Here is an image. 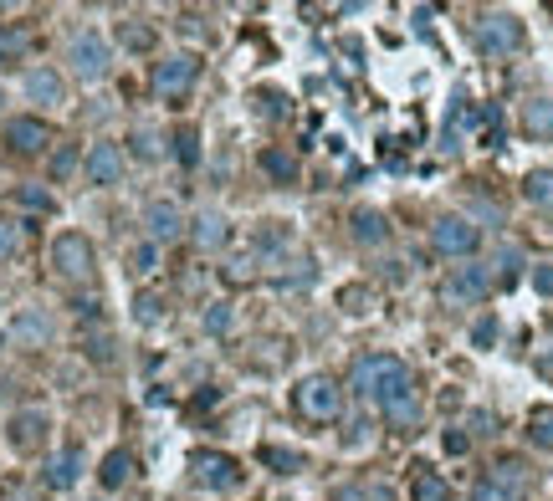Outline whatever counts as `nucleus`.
Masks as SVG:
<instances>
[{
    "label": "nucleus",
    "instance_id": "nucleus-48",
    "mask_svg": "<svg viewBox=\"0 0 553 501\" xmlns=\"http://www.w3.org/2000/svg\"><path fill=\"white\" fill-rule=\"evenodd\" d=\"M0 113H6V87H0Z\"/></svg>",
    "mask_w": 553,
    "mask_h": 501
},
{
    "label": "nucleus",
    "instance_id": "nucleus-23",
    "mask_svg": "<svg viewBox=\"0 0 553 501\" xmlns=\"http://www.w3.org/2000/svg\"><path fill=\"white\" fill-rule=\"evenodd\" d=\"M262 169H267V179H277V185H297V154H287V149H267Z\"/></svg>",
    "mask_w": 553,
    "mask_h": 501
},
{
    "label": "nucleus",
    "instance_id": "nucleus-31",
    "mask_svg": "<svg viewBox=\"0 0 553 501\" xmlns=\"http://www.w3.org/2000/svg\"><path fill=\"white\" fill-rule=\"evenodd\" d=\"M129 271H134V277H154V271H159V246H154V241H139V246L129 251Z\"/></svg>",
    "mask_w": 553,
    "mask_h": 501
},
{
    "label": "nucleus",
    "instance_id": "nucleus-24",
    "mask_svg": "<svg viewBox=\"0 0 553 501\" xmlns=\"http://www.w3.org/2000/svg\"><path fill=\"white\" fill-rule=\"evenodd\" d=\"M410 496H415V501H451V486H446L436 471H425V466H420V476H415Z\"/></svg>",
    "mask_w": 553,
    "mask_h": 501
},
{
    "label": "nucleus",
    "instance_id": "nucleus-14",
    "mask_svg": "<svg viewBox=\"0 0 553 501\" xmlns=\"http://www.w3.org/2000/svg\"><path fill=\"white\" fill-rule=\"evenodd\" d=\"M41 481H47V491H72L82 481V445H62L41 471Z\"/></svg>",
    "mask_w": 553,
    "mask_h": 501
},
{
    "label": "nucleus",
    "instance_id": "nucleus-16",
    "mask_svg": "<svg viewBox=\"0 0 553 501\" xmlns=\"http://www.w3.org/2000/svg\"><path fill=\"white\" fill-rule=\"evenodd\" d=\"M144 225H149V241H154V246H164V241H180L185 215H180V205H175V200H154V205L144 210Z\"/></svg>",
    "mask_w": 553,
    "mask_h": 501
},
{
    "label": "nucleus",
    "instance_id": "nucleus-20",
    "mask_svg": "<svg viewBox=\"0 0 553 501\" xmlns=\"http://www.w3.org/2000/svg\"><path fill=\"white\" fill-rule=\"evenodd\" d=\"M129 476H134V455H129V450H108L103 466H98L103 491H123V486H129Z\"/></svg>",
    "mask_w": 553,
    "mask_h": 501
},
{
    "label": "nucleus",
    "instance_id": "nucleus-1",
    "mask_svg": "<svg viewBox=\"0 0 553 501\" xmlns=\"http://www.w3.org/2000/svg\"><path fill=\"white\" fill-rule=\"evenodd\" d=\"M52 271L67 282V287H82V282H93V271H98V256H93V241L82 236V231H62L52 241Z\"/></svg>",
    "mask_w": 553,
    "mask_h": 501
},
{
    "label": "nucleus",
    "instance_id": "nucleus-32",
    "mask_svg": "<svg viewBox=\"0 0 553 501\" xmlns=\"http://www.w3.org/2000/svg\"><path fill=\"white\" fill-rule=\"evenodd\" d=\"M123 47H129V52H149V47H154V26H144V21H123Z\"/></svg>",
    "mask_w": 553,
    "mask_h": 501
},
{
    "label": "nucleus",
    "instance_id": "nucleus-26",
    "mask_svg": "<svg viewBox=\"0 0 553 501\" xmlns=\"http://www.w3.org/2000/svg\"><path fill=\"white\" fill-rule=\"evenodd\" d=\"M492 486H497V491H507V496L518 501V491H523V461H513V455H507V461H497Z\"/></svg>",
    "mask_w": 553,
    "mask_h": 501
},
{
    "label": "nucleus",
    "instance_id": "nucleus-29",
    "mask_svg": "<svg viewBox=\"0 0 553 501\" xmlns=\"http://www.w3.org/2000/svg\"><path fill=\"white\" fill-rule=\"evenodd\" d=\"M528 440L543 445V450H553V409L548 404H538L533 415H528Z\"/></svg>",
    "mask_w": 553,
    "mask_h": 501
},
{
    "label": "nucleus",
    "instance_id": "nucleus-21",
    "mask_svg": "<svg viewBox=\"0 0 553 501\" xmlns=\"http://www.w3.org/2000/svg\"><path fill=\"white\" fill-rule=\"evenodd\" d=\"M257 455H262V466L277 471V476H297V471L308 466V461H303V450H292V445H262Z\"/></svg>",
    "mask_w": 553,
    "mask_h": 501
},
{
    "label": "nucleus",
    "instance_id": "nucleus-44",
    "mask_svg": "<svg viewBox=\"0 0 553 501\" xmlns=\"http://www.w3.org/2000/svg\"><path fill=\"white\" fill-rule=\"evenodd\" d=\"M472 501H513L507 491H497L492 481H477V491H472Z\"/></svg>",
    "mask_w": 553,
    "mask_h": 501
},
{
    "label": "nucleus",
    "instance_id": "nucleus-10",
    "mask_svg": "<svg viewBox=\"0 0 553 501\" xmlns=\"http://www.w3.org/2000/svg\"><path fill=\"white\" fill-rule=\"evenodd\" d=\"M47 430H52L47 409H16L11 425H6V440H11L16 455H36L41 445H47Z\"/></svg>",
    "mask_w": 553,
    "mask_h": 501
},
{
    "label": "nucleus",
    "instance_id": "nucleus-9",
    "mask_svg": "<svg viewBox=\"0 0 553 501\" xmlns=\"http://www.w3.org/2000/svg\"><path fill=\"white\" fill-rule=\"evenodd\" d=\"M190 476L200 486H210V491H236L241 486V466L231 461V455H221V450H195L190 455Z\"/></svg>",
    "mask_w": 553,
    "mask_h": 501
},
{
    "label": "nucleus",
    "instance_id": "nucleus-42",
    "mask_svg": "<svg viewBox=\"0 0 553 501\" xmlns=\"http://www.w3.org/2000/svg\"><path fill=\"white\" fill-rule=\"evenodd\" d=\"M497 266H502V282H518V266H523V256H518L513 246H507V251L497 256Z\"/></svg>",
    "mask_w": 553,
    "mask_h": 501
},
{
    "label": "nucleus",
    "instance_id": "nucleus-38",
    "mask_svg": "<svg viewBox=\"0 0 553 501\" xmlns=\"http://www.w3.org/2000/svg\"><path fill=\"white\" fill-rule=\"evenodd\" d=\"M221 277H226V282H231V287H246V282H257V271H251V261H246V256H241V261H231V266H226V271H221Z\"/></svg>",
    "mask_w": 553,
    "mask_h": 501
},
{
    "label": "nucleus",
    "instance_id": "nucleus-18",
    "mask_svg": "<svg viewBox=\"0 0 553 501\" xmlns=\"http://www.w3.org/2000/svg\"><path fill=\"white\" fill-rule=\"evenodd\" d=\"M26 98H31V103H62V98H67V82H62L52 67H31V72H26Z\"/></svg>",
    "mask_w": 553,
    "mask_h": 501
},
{
    "label": "nucleus",
    "instance_id": "nucleus-45",
    "mask_svg": "<svg viewBox=\"0 0 553 501\" xmlns=\"http://www.w3.org/2000/svg\"><path fill=\"white\" fill-rule=\"evenodd\" d=\"M466 445H472V440H466L461 430H446V450H451V455H466Z\"/></svg>",
    "mask_w": 553,
    "mask_h": 501
},
{
    "label": "nucleus",
    "instance_id": "nucleus-7",
    "mask_svg": "<svg viewBox=\"0 0 553 501\" xmlns=\"http://www.w3.org/2000/svg\"><path fill=\"white\" fill-rule=\"evenodd\" d=\"M431 246H436L441 256H477L482 231H477L472 220H461V215H441V220L431 225Z\"/></svg>",
    "mask_w": 553,
    "mask_h": 501
},
{
    "label": "nucleus",
    "instance_id": "nucleus-19",
    "mask_svg": "<svg viewBox=\"0 0 553 501\" xmlns=\"http://www.w3.org/2000/svg\"><path fill=\"white\" fill-rule=\"evenodd\" d=\"M349 231H354L359 246H385V241H390V220L379 215V210H354Z\"/></svg>",
    "mask_w": 553,
    "mask_h": 501
},
{
    "label": "nucleus",
    "instance_id": "nucleus-5",
    "mask_svg": "<svg viewBox=\"0 0 553 501\" xmlns=\"http://www.w3.org/2000/svg\"><path fill=\"white\" fill-rule=\"evenodd\" d=\"M297 409H303L308 420L328 425V420H338V409H344V389H338L328 374H313V379L297 384Z\"/></svg>",
    "mask_w": 553,
    "mask_h": 501
},
{
    "label": "nucleus",
    "instance_id": "nucleus-30",
    "mask_svg": "<svg viewBox=\"0 0 553 501\" xmlns=\"http://www.w3.org/2000/svg\"><path fill=\"white\" fill-rule=\"evenodd\" d=\"M169 144H175V159H180L185 169L200 164V133H195V128H175V139H169Z\"/></svg>",
    "mask_w": 553,
    "mask_h": 501
},
{
    "label": "nucleus",
    "instance_id": "nucleus-36",
    "mask_svg": "<svg viewBox=\"0 0 553 501\" xmlns=\"http://www.w3.org/2000/svg\"><path fill=\"white\" fill-rule=\"evenodd\" d=\"M231 317H236V312H231V302H216V307L205 312V333H216V338H221V333H231Z\"/></svg>",
    "mask_w": 553,
    "mask_h": 501
},
{
    "label": "nucleus",
    "instance_id": "nucleus-4",
    "mask_svg": "<svg viewBox=\"0 0 553 501\" xmlns=\"http://www.w3.org/2000/svg\"><path fill=\"white\" fill-rule=\"evenodd\" d=\"M487 292H492V266H482V261L456 266L451 277L441 282V302L446 307H477Z\"/></svg>",
    "mask_w": 553,
    "mask_h": 501
},
{
    "label": "nucleus",
    "instance_id": "nucleus-37",
    "mask_svg": "<svg viewBox=\"0 0 553 501\" xmlns=\"http://www.w3.org/2000/svg\"><path fill=\"white\" fill-rule=\"evenodd\" d=\"M77 164H82V159H77V149H72V144H62V149L52 154V179H67Z\"/></svg>",
    "mask_w": 553,
    "mask_h": 501
},
{
    "label": "nucleus",
    "instance_id": "nucleus-47",
    "mask_svg": "<svg viewBox=\"0 0 553 501\" xmlns=\"http://www.w3.org/2000/svg\"><path fill=\"white\" fill-rule=\"evenodd\" d=\"M338 501H364V496H359V491H344V496H338Z\"/></svg>",
    "mask_w": 553,
    "mask_h": 501
},
{
    "label": "nucleus",
    "instance_id": "nucleus-41",
    "mask_svg": "<svg viewBox=\"0 0 553 501\" xmlns=\"http://www.w3.org/2000/svg\"><path fill=\"white\" fill-rule=\"evenodd\" d=\"M472 343H477V348H492V343H497V317H482V323L472 328Z\"/></svg>",
    "mask_w": 553,
    "mask_h": 501
},
{
    "label": "nucleus",
    "instance_id": "nucleus-2",
    "mask_svg": "<svg viewBox=\"0 0 553 501\" xmlns=\"http://www.w3.org/2000/svg\"><path fill=\"white\" fill-rule=\"evenodd\" d=\"M472 41H477L482 57H507V52L523 47V21L507 16V11H487V16H477Z\"/></svg>",
    "mask_w": 553,
    "mask_h": 501
},
{
    "label": "nucleus",
    "instance_id": "nucleus-28",
    "mask_svg": "<svg viewBox=\"0 0 553 501\" xmlns=\"http://www.w3.org/2000/svg\"><path fill=\"white\" fill-rule=\"evenodd\" d=\"M21 241H26V225L11 220V215H0V261L21 256Z\"/></svg>",
    "mask_w": 553,
    "mask_h": 501
},
{
    "label": "nucleus",
    "instance_id": "nucleus-11",
    "mask_svg": "<svg viewBox=\"0 0 553 501\" xmlns=\"http://www.w3.org/2000/svg\"><path fill=\"white\" fill-rule=\"evenodd\" d=\"M374 399H379V409H385L395 425H415L420 420V404H415V389H410V369H400Z\"/></svg>",
    "mask_w": 553,
    "mask_h": 501
},
{
    "label": "nucleus",
    "instance_id": "nucleus-35",
    "mask_svg": "<svg viewBox=\"0 0 553 501\" xmlns=\"http://www.w3.org/2000/svg\"><path fill=\"white\" fill-rule=\"evenodd\" d=\"M21 52H26V31L0 26V62H11V57H21Z\"/></svg>",
    "mask_w": 553,
    "mask_h": 501
},
{
    "label": "nucleus",
    "instance_id": "nucleus-12",
    "mask_svg": "<svg viewBox=\"0 0 553 501\" xmlns=\"http://www.w3.org/2000/svg\"><path fill=\"white\" fill-rule=\"evenodd\" d=\"M52 343V317L41 312V307H26L11 317V328H6V348H47Z\"/></svg>",
    "mask_w": 553,
    "mask_h": 501
},
{
    "label": "nucleus",
    "instance_id": "nucleus-39",
    "mask_svg": "<svg viewBox=\"0 0 553 501\" xmlns=\"http://www.w3.org/2000/svg\"><path fill=\"white\" fill-rule=\"evenodd\" d=\"M129 144H134V154H139V159H159V139H154L149 128H139V133H134Z\"/></svg>",
    "mask_w": 553,
    "mask_h": 501
},
{
    "label": "nucleus",
    "instance_id": "nucleus-34",
    "mask_svg": "<svg viewBox=\"0 0 553 501\" xmlns=\"http://www.w3.org/2000/svg\"><path fill=\"white\" fill-rule=\"evenodd\" d=\"M251 241H257V251H282L287 246V225H257V236H251Z\"/></svg>",
    "mask_w": 553,
    "mask_h": 501
},
{
    "label": "nucleus",
    "instance_id": "nucleus-46",
    "mask_svg": "<svg viewBox=\"0 0 553 501\" xmlns=\"http://www.w3.org/2000/svg\"><path fill=\"white\" fill-rule=\"evenodd\" d=\"M538 369H543V374L553 379V353H548V358H538Z\"/></svg>",
    "mask_w": 553,
    "mask_h": 501
},
{
    "label": "nucleus",
    "instance_id": "nucleus-8",
    "mask_svg": "<svg viewBox=\"0 0 553 501\" xmlns=\"http://www.w3.org/2000/svg\"><path fill=\"white\" fill-rule=\"evenodd\" d=\"M400 369H405V363H400L395 353H364V358L354 363V369H349V389H354V394H369V399H374V394L385 389V384H390V379H395Z\"/></svg>",
    "mask_w": 553,
    "mask_h": 501
},
{
    "label": "nucleus",
    "instance_id": "nucleus-43",
    "mask_svg": "<svg viewBox=\"0 0 553 501\" xmlns=\"http://www.w3.org/2000/svg\"><path fill=\"white\" fill-rule=\"evenodd\" d=\"M533 287H538L543 297H553V261H543V266H533Z\"/></svg>",
    "mask_w": 553,
    "mask_h": 501
},
{
    "label": "nucleus",
    "instance_id": "nucleus-27",
    "mask_svg": "<svg viewBox=\"0 0 553 501\" xmlns=\"http://www.w3.org/2000/svg\"><path fill=\"white\" fill-rule=\"evenodd\" d=\"M16 205L31 210V215H52V210H57L52 190H41V185H21V190H16Z\"/></svg>",
    "mask_w": 553,
    "mask_h": 501
},
{
    "label": "nucleus",
    "instance_id": "nucleus-22",
    "mask_svg": "<svg viewBox=\"0 0 553 501\" xmlns=\"http://www.w3.org/2000/svg\"><path fill=\"white\" fill-rule=\"evenodd\" d=\"M523 128L533 139H553V98H528L523 103Z\"/></svg>",
    "mask_w": 553,
    "mask_h": 501
},
{
    "label": "nucleus",
    "instance_id": "nucleus-13",
    "mask_svg": "<svg viewBox=\"0 0 553 501\" xmlns=\"http://www.w3.org/2000/svg\"><path fill=\"white\" fill-rule=\"evenodd\" d=\"M6 144L16 154H41V149L52 144V123L47 118H11L6 123Z\"/></svg>",
    "mask_w": 553,
    "mask_h": 501
},
{
    "label": "nucleus",
    "instance_id": "nucleus-17",
    "mask_svg": "<svg viewBox=\"0 0 553 501\" xmlns=\"http://www.w3.org/2000/svg\"><path fill=\"white\" fill-rule=\"evenodd\" d=\"M226 236H231V225H226V215H221V210H200V215L190 220V241H195L200 251L226 246Z\"/></svg>",
    "mask_w": 553,
    "mask_h": 501
},
{
    "label": "nucleus",
    "instance_id": "nucleus-3",
    "mask_svg": "<svg viewBox=\"0 0 553 501\" xmlns=\"http://www.w3.org/2000/svg\"><path fill=\"white\" fill-rule=\"evenodd\" d=\"M195 77H200V57L195 52H175V57H164V62H154V72H149V87L164 98V103H180L190 87H195Z\"/></svg>",
    "mask_w": 553,
    "mask_h": 501
},
{
    "label": "nucleus",
    "instance_id": "nucleus-25",
    "mask_svg": "<svg viewBox=\"0 0 553 501\" xmlns=\"http://www.w3.org/2000/svg\"><path fill=\"white\" fill-rule=\"evenodd\" d=\"M523 195H528L533 205L553 210V169H533V174L523 179Z\"/></svg>",
    "mask_w": 553,
    "mask_h": 501
},
{
    "label": "nucleus",
    "instance_id": "nucleus-6",
    "mask_svg": "<svg viewBox=\"0 0 553 501\" xmlns=\"http://www.w3.org/2000/svg\"><path fill=\"white\" fill-rule=\"evenodd\" d=\"M67 67H72L82 82L108 77V36H98V31H77V36H72V47H67Z\"/></svg>",
    "mask_w": 553,
    "mask_h": 501
},
{
    "label": "nucleus",
    "instance_id": "nucleus-40",
    "mask_svg": "<svg viewBox=\"0 0 553 501\" xmlns=\"http://www.w3.org/2000/svg\"><path fill=\"white\" fill-rule=\"evenodd\" d=\"M88 353H93L98 363H108V358H113V333H88Z\"/></svg>",
    "mask_w": 553,
    "mask_h": 501
},
{
    "label": "nucleus",
    "instance_id": "nucleus-33",
    "mask_svg": "<svg viewBox=\"0 0 553 501\" xmlns=\"http://www.w3.org/2000/svg\"><path fill=\"white\" fill-rule=\"evenodd\" d=\"M134 317H139L144 328H154L159 317H164V302H159L154 292H139V297H134Z\"/></svg>",
    "mask_w": 553,
    "mask_h": 501
},
{
    "label": "nucleus",
    "instance_id": "nucleus-15",
    "mask_svg": "<svg viewBox=\"0 0 553 501\" xmlns=\"http://www.w3.org/2000/svg\"><path fill=\"white\" fill-rule=\"evenodd\" d=\"M82 169H88V179H93L98 190H108V185H118V179H123V149L118 144H93L88 159H82Z\"/></svg>",
    "mask_w": 553,
    "mask_h": 501
}]
</instances>
